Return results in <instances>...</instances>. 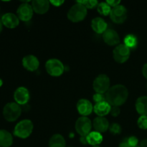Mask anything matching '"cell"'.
Listing matches in <instances>:
<instances>
[{
	"instance_id": "1",
	"label": "cell",
	"mask_w": 147,
	"mask_h": 147,
	"mask_svg": "<svg viewBox=\"0 0 147 147\" xmlns=\"http://www.w3.org/2000/svg\"><path fill=\"white\" fill-rule=\"evenodd\" d=\"M129 92L126 86L123 85H116L109 88L106 93V100L111 106H120L126 101Z\"/></svg>"
},
{
	"instance_id": "2",
	"label": "cell",
	"mask_w": 147,
	"mask_h": 147,
	"mask_svg": "<svg viewBox=\"0 0 147 147\" xmlns=\"http://www.w3.org/2000/svg\"><path fill=\"white\" fill-rule=\"evenodd\" d=\"M87 15V8L83 4L78 3L74 4L67 13V18L73 22H78L86 18Z\"/></svg>"
},
{
	"instance_id": "3",
	"label": "cell",
	"mask_w": 147,
	"mask_h": 147,
	"mask_svg": "<svg viewBox=\"0 0 147 147\" xmlns=\"http://www.w3.org/2000/svg\"><path fill=\"white\" fill-rule=\"evenodd\" d=\"M33 130L32 122L28 119L21 121L16 125L14 134L21 139H26L30 136Z\"/></svg>"
},
{
	"instance_id": "4",
	"label": "cell",
	"mask_w": 147,
	"mask_h": 147,
	"mask_svg": "<svg viewBox=\"0 0 147 147\" xmlns=\"http://www.w3.org/2000/svg\"><path fill=\"white\" fill-rule=\"evenodd\" d=\"M22 109L17 103H8L3 109V115L7 121L12 122L17 120L20 116Z\"/></svg>"
},
{
	"instance_id": "5",
	"label": "cell",
	"mask_w": 147,
	"mask_h": 147,
	"mask_svg": "<svg viewBox=\"0 0 147 147\" xmlns=\"http://www.w3.org/2000/svg\"><path fill=\"white\" fill-rule=\"evenodd\" d=\"M45 68L49 75L54 77H58L63 73L65 67L61 61L57 59H50L47 60Z\"/></svg>"
},
{
	"instance_id": "6",
	"label": "cell",
	"mask_w": 147,
	"mask_h": 147,
	"mask_svg": "<svg viewBox=\"0 0 147 147\" xmlns=\"http://www.w3.org/2000/svg\"><path fill=\"white\" fill-rule=\"evenodd\" d=\"M93 86L96 93H106L110 88V79L105 74L99 75L93 81Z\"/></svg>"
},
{
	"instance_id": "7",
	"label": "cell",
	"mask_w": 147,
	"mask_h": 147,
	"mask_svg": "<svg viewBox=\"0 0 147 147\" xmlns=\"http://www.w3.org/2000/svg\"><path fill=\"white\" fill-rule=\"evenodd\" d=\"M91 127V121L86 116H81L76 121V130L81 136H87L90 133Z\"/></svg>"
},
{
	"instance_id": "8",
	"label": "cell",
	"mask_w": 147,
	"mask_h": 147,
	"mask_svg": "<svg viewBox=\"0 0 147 147\" xmlns=\"http://www.w3.org/2000/svg\"><path fill=\"white\" fill-rule=\"evenodd\" d=\"M113 58L117 63H123L128 60L130 56V49L124 44L119 45L115 47L113 53Z\"/></svg>"
},
{
	"instance_id": "9",
	"label": "cell",
	"mask_w": 147,
	"mask_h": 147,
	"mask_svg": "<svg viewBox=\"0 0 147 147\" xmlns=\"http://www.w3.org/2000/svg\"><path fill=\"white\" fill-rule=\"evenodd\" d=\"M110 17L113 22L121 24L127 18V10L123 6L118 5L111 9Z\"/></svg>"
},
{
	"instance_id": "10",
	"label": "cell",
	"mask_w": 147,
	"mask_h": 147,
	"mask_svg": "<svg viewBox=\"0 0 147 147\" xmlns=\"http://www.w3.org/2000/svg\"><path fill=\"white\" fill-rule=\"evenodd\" d=\"M33 9L32 5L27 3H24L21 4L17 9V17L20 20L24 22L30 21L33 15Z\"/></svg>"
},
{
	"instance_id": "11",
	"label": "cell",
	"mask_w": 147,
	"mask_h": 147,
	"mask_svg": "<svg viewBox=\"0 0 147 147\" xmlns=\"http://www.w3.org/2000/svg\"><path fill=\"white\" fill-rule=\"evenodd\" d=\"M14 98L17 104L25 105L30 100L29 90L24 87L18 88L14 92Z\"/></svg>"
},
{
	"instance_id": "12",
	"label": "cell",
	"mask_w": 147,
	"mask_h": 147,
	"mask_svg": "<svg viewBox=\"0 0 147 147\" xmlns=\"http://www.w3.org/2000/svg\"><path fill=\"white\" fill-rule=\"evenodd\" d=\"M103 39L105 42L111 46L116 45L120 42V37L119 34L115 30L108 29L103 34Z\"/></svg>"
},
{
	"instance_id": "13",
	"label": "cell",
	"mask_w": 147,
	"mask_h": 147,
	"mask_svg": "<svg viewBox=\"0 0 147 147\" xmlns=\"http://www.w3.org/2000/svg\"><path fill=\"white\" fill-rule=\"evenodd\" d=\"M77 110L80 115L87 116L93 111V105L87 99H80L77 103Z\"/></svg>"
},
{
	"instance_id": "14",
	"label": "cell",
	"mask_w": 147,
	"mask_h": 147,
	"mask_svg": "<svg viewBox=\"0 0 147 147\" xmlns=\"http://www.w3.org/2000/svg\"><path fill=\"white\" fill-rule=\"evenodd\" d=\"M22 65L25 69L29 71H35L37 70L40 65V62L38 59L34 55H27L23 58Z\"/></svg>"
},
{
	"instance_id": "15",
	"label": "cell",
	"mask_w": 147,
	"mask_h": 147,
	"mask_svg": "<svg viewBox=\"0 0 147 147\" xmlns=\"http://www.w3.org/2000/svg\"><path fill=\"white\" fill-rule=\"evenodd\" d=\"M50 4V1L47 0H34L32 1V7L34 12L42 14L48 11Z\"/></svg>"
},
{
	"instance_id": "16",
	"label": "cell",
	"mask_w": 147,
	"mask_h": 147,
	"mask_svg": "<svg viewBox=\"0 0 147 147\" xmlns=\"http://www.w3.org/2000/svg\"><path fill=\"white\" fill-rule=\"evenodd\" d=\"M2 24L8 28H15L20 23V19L12 13H7L1 17Z\"/></svg>"
},
{
	"instance_id": "17",
	"label": "cell",
	"mask_w": 147,
	"mask_h": 147,
	"mask_svg": "<svg viewBox=\"0 0 147 147\" xmlns=\"http://www.w3.org/2000/svg\"><path fill=\"white\" fill-rule=\"evenodd\" d=\"M93 125L96 131L99 133H104L109 128V121L106 118L100 117V116H98L94 119Z\"/></svg>"
},
{
	"instance_id": "18",
	"label": "cell",
	"mask_w": 147,
	"mask_h": 147,
	"mask_svg": "<svg viewBox=\"0 0 147 147\" xmlns=\"http://www.w3.org/2000/svg\"><path fill=\"white\" fill-rule=\"evenodd\" d=\"M91 27L93 30L98 34H103L107 29V23L100 17H96L91 22Z\"/></svg>"
},
{
	"instance_id": "19",
	"label": "cell",
	"mask_w": 147,
	"mask_h": 147,
	"mask_svg": "<svg viewBox=\"0 0 147 147\" xmlns=\"http://www.w3.org/2000/svg\"><path fill=\"white\" fill-rule=\"evenodd\" d=\"M111 106L107 101L96 103L93 107L95 113L100 117H103L109 114L111 112Z\"/></svg>"
},
{
	"instance_id": "20",
	"label": "cell",
	"mask_w": 147,
	"mask_h": 147,
	"mask_svg": "<svg viewBox=\"0 0 147 147\" xmlns=\"http://www.w3.org/2000/svg\"><path fill=\"white\" fill-rule=\"evenodd\" d=\"M13 143L11 134L6 130H0V146L9 147Z\"/></svg>"
},
{
	"instance_id": "21",
	"label": "cell",
	"mask_w": 147,
	"mask_h": 147,
	"mask_svg": "<svg viewBox=\"0 0 147 147\" xmlns=\"http://www.w3.org/2000/svg\"><path fill=\"white\" fill-rule=\"evenodd\" d=\"M136 109L142 116H147V96H142L136 100Z\"/></svg>"
},
{
	"instance_id": "22",
	"label": "cell",
	"mask_w": 147,
	"mask_h": 147,
	"mask_svg": "<svg viewBox=\"0 0 147 147\" xmlns=\"http://www.w3.org/2000/svg\"><path fill=\"white\" fill-rule=\"evenodd\" d=\"M87 142L88 144L92 146H97L99 145L103 141V136H102L101 134L97 131H93L90 132L87 136Z\"/></svg>"
},
{
	"instance_id": "23",
	"label": "cell",
	"mask_w": 147,
	"mask_h": 147,
	"mask_svg": "<svg viewBox=\"0 0 147 147\" xmlns=\"http://www.w3.org/2000/svg\"><path fill=\"white\" fill-rule=\"evenodd\" d=\"M49 147H65V140L60 134H55L49 141Z\"/></svg>"
},
{
	"instance_id": "24",
	"label": "cell",
	"mask_w": 147,
	"mask_h": 147,
	"mask_svg": "<svg viewBox=\"0 0 147 147\" xmlns=\"http://www.w3.org/2000/svg\"><path fill=\"white\" fill-rule=\"evenodd\" d=\"M137 44V38L133 34H128L124 38V45L129 49L136 47Z\"/></svg>"
},
{
	"instance_id": "25",
	"label": "cell",
	"mask_w": 147,
	"mask_h": 147,
	"mask_svg": "<svg viewBox=\"0 0 147 147\" xmlns=\"http://www.w3.org/2000/svg\"><path fill=\"white\" fill-rule=\"evenodd\" d=\"M97 9L98 11L103 16H107L110 14L111 11V6H109L106 2H101L98 4Z\"/></svg>"
},
{
	"instance_id": "26",
	"label": "cell",
	"mask_w": 147,
	"mask_h": 147,
	"mask_svg": "<svg viewBox=\"0 0 147 147\" xmlns=\"http://www.w3.org/2000/svg\"><path fill=\"white\" fill-rule=\"evenodd\" d=\"M78 3L83 4V6L88 9H93L98 5V1L96 0H86V1H78Z\"/></svg>"
},
{
	"instance_id": "27",
	"label": "cell",
	"mask_w": 147,
	"mask_h": 147,
	"mask_svg": "<svg viewBox=\"0 0 147 147\" xmlns=\"http://www.w3.org/2000/svg\"><path fill=\"white\" fill-rule=\"evenodd\" d=\"M137 124L141 129H147V116H141L138 119Z\"/></svg>"
},
{
	"instance_id": "28",
	"label": "cell",
	"mask_w": 147,
	"mask_h": 147,
	"mask_svg": "<svg viewBox=\"0 0 147 147\" xmlns=\"http://www.w3.org/2000/svg\"><path fill=\"white\" fill-rule=\"evenodd\" d=\"M111 133L113 134H119L121 133V127L118 123H113L111 126L109 127Z\"/></svg>"
},
{
	"instance_id": "29",
	"label": "cell",
	"mask_w": 147,
	"mask_h": 147,
	"mask_svg": "<svg viewBox=\"0 0 147 147\" xmlns=\"http://www.w3.org/2000/svg\"><path fill=\"white\" fill-rule=\"evenodd\" d=\"M93 100H94L96 103L106 101V97L103 96V94H100V93H96V94L93 96Z\"/></svg>"
},
{
	"instance_id": "30",
	"label": "cell",
	"mask_w": 147,
	"mask_h": 147,
	"mask_svg": "<svg viewBox=\"0 0 147 147\" xmlns=\"http://www.w3.org/2000/svg\"><path fill=\"white\" fill-rule=\"evenodd\" d=\"M127 141L131 147H136L138 146L139 140H138V139L136 136H131V137L128 138Z\"/></svg>"
},
{
	"instance_id": "31",
	"label": "cell",
	"mask_w": 147,
	"mask_h": 147,
	"mask_svg": "<svg viewBox=\"0 0 147 147\" xmlns=\"http://www.w3.org/2000/svg\"><path fill=\"white\" fill-rule=\"evenodd\" d=\"M120 109H119L118 106H111V114L114 117H116V116H119L120 114Z\"/></svg>"
},
{
	"instance_id": "32",
	"label": "cell",
	"mask_w": 147,
	"mask_h": 147,
	"mask_svg": "<svg viewBox=\"0 0 147 147\" xmlns=\"http://www.w3.org/2000/svg\"><path fill=\"white\" fill-rule=\"evenodd\" d=\"M106 3H107L108 4H109V6H111V7H116V6H118V5H119V4H120L121 3V1H109V0H108L107 1H106Z\"/></svg>"
},
{
	"instance_id": "33",
	"label": "cell",
	"mask_w": 147,
	"mask_h": 147,
	"mask_svg": "<svg viewBox=\"0 0 147 147\" xmlns=\"http://www.w3.org/2000/svg\"><path fill=\"white\" fill-rule=\"evenodd\" d=\"M50 3L51 4H53L55 7H60L61 4H63L64 3V1H60V0H57V1H50Z\"/></svg>"
},
{
	"instance_id": "34",
	"label": "cell",
	"mask_w": 147,
	"mask_h": 147,
	"mask_svg": "<svg viewBox=\"0 0 147 147\" xmlns=\"http://www.w3.org/2000/svg\"><path fill=\"white\" fill-rule=\"evenodd\" d=\"M119 147H131V146H130V145L129 144V143H128L127 139H124V140H123V142L120 144H119Z\"/></svg>"
},
{
	"instance_id": "35",
	"label": "cell",
	"mask_w": 147,
	"mask_h": 147,
	"mask_svg": "<svg viewBox=\"0 0 147 147\" xmlns=\"http://www.w3.org/2000/svg\"><path fill=\"white\" fill-rule=\"evenodd\" d=\"M142 73H143V76H144L145 78L147 79V63L144 65L143 68H142Z\"/></svg>"
},
{
	"instance_id": "36",
	"label": "cell",
	"mask_w": 147,
	"mask_h": 147,
	"mask_svg": "<svg viewBox=\"0 0 147 147\" xmlns=\"http://www.w3.org/2000/svg\"><path fill=\"white\" fill-rule=\"evenodd\" d=\"M80 142H81V144H88V142H87V138H86V136H81L80 139Z\"/></svg>"
},
{
	"instance_id": "37",
	"label": "cell",
	"mask_w": 147,
	"mask_h": 147,
	"mask_svg": "<svg viewBox=\"0 0 147 147\" xmlns=\"http://www.w3.org/2000/svg\"><path fill=\"white\" fill-rule=\"evenodd\" d=\"M141 147H147V139H144L141 142L140 144Z\"/></svg>"
},
{
	"instance_id": "38",
	"label": "cell",
	"mask_w": 147,
	"mask_h": 147,
	"mask_svg": "<svg viewBox=\"0 0 147 147\" xmlns=\"http://www.w3.org/2000/svg\"><path fill=\"white\" fill-rule=\"evenodd\" d=\"M2 22H1V20H0V33L2 31Z\"/></svg>"
},
{
	"instance_id": "39",
	"label": "cell",
	"mask_w": 147,
	"mask_h": 147,
	"mask_svg": "<svg viewBox=\"0 0 147 147\" xmlns=\"http://www.w3.org/2000/svg\"><path fill=\"white\" fill-rule=\"evenodd\" d=\"M2 84H3V81H2V80H1V79L0 78V87H1V86H2Z\"/></svg>"
},
{
	"instance_id": "40",
	"label": "cell",
	"mask_w": 147,
	"mask_h": 147,
	"mask_svg": "<svg viewBox=\"0 0 147 147\" xmlns=\"http://www.w3.org/2000/svg\"><path fill=\"white\" fill-rule=\"evenodd\" d=\"M93 147H100V146H98V145H97V146H93Z\"/></svg>"
},
{
	"instance_id": "41",
	"label": "cell",
	"mask_w": 147,
	"mask_h": 147,
	"mask_svg": "<svg viewBox=\"0 0 147 147\" xmlns=\"http://www.w3.org/2000/svg\"><path fill=\"white\" fill-rule=\"evenodd\" d=\"M136 147H141L140 146H136Z\"/></svg>"
},
{
	"instance_id": "42",
	"label": "cell",
	"mask_w": 147,
	"mask_h": 147,
	"mask_svg": "<svg viewBox=\"0 0 147 147\" xmlns=\"http://www.w3.org/2000/svg\"><path fill=\"white\" fill-rule=\"evenodd\" d=\"M68 147H72V146H68Z\"/></svg>"
},
{
	"instance_id": "43",
	"label": "cell",
	"mask_w": 147,
	"mask_h": 147,
	"mask_svg": "<svg viewBox=\"0 0 147 147\" xmlns=\"http://www.w3.org/2000/svg\"><path fill=\"white\" fill-rule=\"evenodd\" d=\"M146 86H147V85H146ZM146 87H147V86H146Z\"/></svg>"
}]
</instances>
